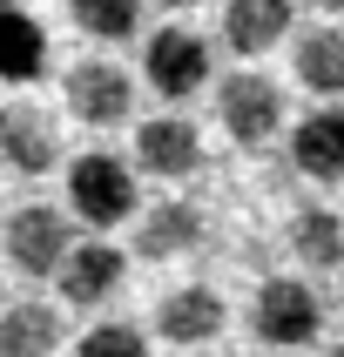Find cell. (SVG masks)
Here are the masks:
<instances>
[{
	"mask_svg": "<svg viewBox=\"0 0 344 357\" xmlns=\"http://www.w3.org/2000/svg\"><path fill=\"white\" fill-rule=\"evenodd\" d=\"M68 209H75L88 229H115V222L135 216V169L121 155H101L88 149L81 162H68Z\"/></svg>",
	"mask_w": 344,
	"mask_h": 357,
	"instance_id": "cell-1",
	"label": "cell"
},
{
	"mask_svg": "<svg viewBox=\"0 0 344 357\" xmlns=\"http://www.w3.org/2000/svg\"><path fill=\"white\" fill-rule=\"evenodd\" d=\"M250 331L277 351H297V344H317L324 331V297L304 277H270L250 303Z\"/></svg>",
	"mask_w": 344,
	"mask_h": 357,
	"instance_id": "cell-2",
	"label": "cell"
},
{
	"mask_svg": "<svg viewBox=\"0 0 344 357\" xmlns=\"http://www.w3.org/2000/svg\"><path fill=\"white\" fill-rule=\"evenodd\" d=\"M68 250H75V222L54 202H27V209L7 216V263L20 277H61Z\"/></svg>",
	"mask_w": 344,
	"mask_h": 357,
	"instance_id": "cell-3",
	"label": "cell"
},
{
	"mask_svg": "<svg viewBox=\"0 0 344 357\" xmlns=\"http://www.w3.org/2000/svg\"><path fill=\"white\" fill-rule=\"evenodd\" d=\"M216 115L237 149H263L283 128V88L270 75H257V68H243V75H230L216 88Z\"/></svg>",
	"mask_w": 344,
	"mask_h": 357,
	"instance_id": "cell-4",
	"label": "cell"
},
{
	"mask_svg": "<svg viewBox=\"0 0 344 357\" xmlns=\"http://www.w3.org/2000/svg\"><path fill=\"white\" fill-rule=\"evenodd\" d=\"M61 88H68V115L88 121V128H121L135 115V81L115 61H75Z\"/></svg>",
	"mask_w": 344,
	"mask_h": 357,
	"instance_id": "cell-5",
	"label": "cell"
},
{
	"mask_svg": "<svg viewBox=\"0 0 344 357\" xmlns=\"http://www.w3.org/2000/svg\"><path fill=\"white\" fill-rule=\"evenodd\" d=\"M142 75H149V88L162 101H189L209 81V40L189 34V27H162L149 40V54H142Z\"/></svg>",
	"mask_w": 344,
	"mask_h": 357,
	"instance_id": "cell-6",
	"label": "cell"
},
{
	"mask_svg": "<svg viewBox=\"0 0 344 357\" xmlns=\"http://www.w3.org/2000/svg\"><path fill=\"white\" fill-rule=\"evenodd\" d=\"M0 162L14 176H47L61 162V128L40 101H7L0 108Z\"/></svg>",
	"mask_w": 344,
	"mask_h": 357,
	"instance_id": "cell-7",
	"label": "cell"
},
{
	"mask_svg": "<svg viewBox=\"0 0 344 357\" xmlns=\"http://www.w3.org/2000/svg\"><path fill=\"white\" fill-rule=\"evenodd\" d=\"M135 162L149 169V176H162V182L196 176V169H202V135H196V121H182V115L142 121V128H135Z\"/></svg>",
	"mask_w": 344,
	"mask_h": 357,
	"instance_id": "cell-8",
	"label": "cell"
},
{
	"mask_svg": "<svg viewBox=\"0 0 344 357\" xmlns=\"http://www.w3.org/2000/svg\"><path fill=\"white\" fill-rule=\"evenodd\" d=\"M223 324H230V303H223L209 283H182L156 310V331L169 344H209V337H223Z\"/></svg>",
	"mask_w": 344,
	"mask_h": 357,
	"instance_id": "cell-9",
	"label": "cell"
},
{
	"mask_svg": "<svg viewBox=\"0 0 344 357\" xmlns=\"http://www.w3.org/2000/svg\"><path fill=\"white\" fill-rule=\"evenodd\" d=\"M290 14H297V0H223V40H230V54H243V61L270 54L290 34Z\"/></svg>",
	"mask_w": 344,
	"mask_h": 357,
	"instance_id": "cell-10",
	"label": "cell"
},
{
	"mask_svg": "<svg viewBox=\"0 0 344 357\" xmlns=\"http://www.w3.org/2000/svg\"><path fill=\"white\" fill-rule=\"evenodd\" d=\"M290 162H297V176L311 182H344V108H311L297 121V135H290Z\"/></svg>",
	"mask_w": 344,
	"mask_h": 357,
	"instance_id": "cell-11",
	"label": "cell"
},
{
	"mask_svg": "<svg viewBox=\"0 0 344 357\" xmlns=\"http://www.w3.org/2000/svg\"><path fill=\"white\" fill-rule=\"evenodd\" d=\"M121 277H128V257H121L115 243H75L68 263H61V297L88 310V303H108V297H115Z\"/></svg>",
	"mask_w": 344,
	"mask_h": 357,
	"instance_id": "cell-12",
	"label": "cell"
},
{
	"mask_svg": "<svg viewBox=\"0 0 344 357\" xmlns=\"http://www.w3.org/2000/svg\"><path fill=\"white\" fill-rule=\"evenodd\" d=\"M290 75L311 88V95L331 108V101H344V27H304L297 47H290Z\"/></svg>",
	"mask_w": 344,
	"mask_h": 357,
	"instance_id": "cell-13",
	"label": "cell"
},
{
	"mask_svg": "<svg viewBox=\"0 0 344 357\" xmlns=\"http://www.w3.org/2000/svg\"><path fill=\"white\" fill-rule=\"evenodd\" d=\"M47 68V34L20 0H0V81H34Z\"/></svg>",
	"mask_w": 344,
	"mask_h": 357,
	"instance_id": "cell-14",
	"label": "cell"
},
{
	"mask_svg": "<svg viewBox=\"0 0 344 357\" xmlns=\"http://www.w3.org/2000/svg\"><path fill=\"white\" fill-rule=\"evenodd\" d=\"M61 351V310L54 303H14V310H0V357H54Z\"/></svg>",
	"mask_w": 344,
	"mask_h": 357,
	"instance_id": "cell-15",
	"label": "cell"
},
{
	"mask_svg": "<svg viewBox=\"0 0 344 357\" xmlns=\"http://www.w3.org/2000/svg\"><path fill=\"white\" fill-rule=\"evenodd\" d=\"M196 243H202V209L196 202H156V209L142 216V229H135V250L149 263L182 257V250H196Z\"/></svg>",
	"mask_w": 344,
	"mask_h": 357,
	"instance_id": "cell-16",
	"label": "cell"
},
{
	"mask_svg": "<svg viewBox=\"0 0 344 357\" xmlns=\"http://www.w3.org/2000/svg\"><path fill=\"white\" fill-rule=\"evenodd\" d=\"M290 250H297L304 270H344V216L324 209V202L297 209L290 216Z\"/></svg>",
	"mask_w": 344,
	"mask_h": 357,
	"instance_id": "cell-17",
	"label": "cell"
},
{
	"mask_svg": "<svg viewBox=\"0 0 344 357\" xmlns=\"http://www.w3.org/2000/svg\"><path fill=\"white\" fill-rule=\"evenodd\" d=\"M68 14L95 40H128L142 27V0H68Z\"/></svg>",
	"mask_w": 344,
	"mask_h": 357,
	"instance_id": "cell-18",
	"label": "cell"
},
{
	"mask_svg": "<svg viewBox=\"0 0 344 357\" xmlns=\"http://www.w3.org/2000/svg\"><path fill=\"white\" fill-rule=\"evenodd\" d=\"M75 357H149V337H142L135 324H95Z\"/></svg>",
	"mask_w": 344,
	"mask_h": 357,
	"instance_id": "cell-19",
	"label": "cell"
},
{
	"mask_svg": "<svg viewBox=\"0 0 344 357\" xmlns=\"http://www.w3.org/2000/svg\"><path fill=\"white\" fill-rule=\"evenodd\" d=\"M304 7H311V14H324V20H331V27H338V20H344V0H304Z\"/></svg>",
	"mask_w": 344,
	"mask_h": 357,
	"instance_id": "cell-20",
	"label": "cell"
},
{
	"mask_svg": "<svg viewBox=\"0 0 344 357\" xmlns=\"http://www.w3.org/2000/svg\"><path fill=\"white\" fill-rule=\"evenodd\" d=\"M156 7H176V14H182V7H202V0H156Z\"/></svg>",
	"mask_w": 344,
	"mask_h": 357,
	"instance_id": "cell-21",
	"label": "cell"
},
{
	"mask_svg": "<svg viewBox=\"0 0 344 357\" xmlns=\"http://www.w3.org/2000/svg\"><path fill=\"white\" fill-rule=\"evenodd\" d=\"M317 357H344V344H331V351H317Z\"/></svg>",
	"mask_w": 344,
	"mask_h": 357,
	"instance_id": "cell-22",
	"label": "cell"
},
{
	"mask_svg": "<svg viewBox=\"0 0 344 357\" xmlns=\"http://www.w3.org/2000/svg\"><path fill=\"white\" fill-rule=\"evenodd\" d=\"M237 357H257V351H237Z\"/></svg>",
	"mask_w": 344,
	"mask_h": 357,
	"instance_id": "cell-23",
	"label": "cell"
},
{
	"mask_svg": "<svg viewBox=\"0 0 344 357\" xmlns=\"http://www.w3.org/2000/svg\"><path fill=\"white\" fill-rule=\"evenodd\" d=\"M338 303H344V290H338Z\"/></svg>",
	"mask_w": 344,
	"mask_h": 357,
	"instance_id": "cell-24",
	"label": "cell"
}]
</instances>
